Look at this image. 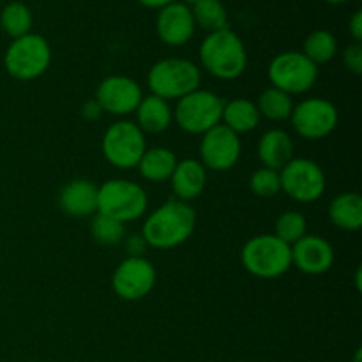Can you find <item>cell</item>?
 Returning <instances> with one entry per match:
<instances>
[{
  "mask_svg": "<svg viewBox=\"0 0 362 362\" xmlns=\"http://www.w3.org/2000/svg\"><path fill=\"white\" fill-rule=\"evenodd\" d=\"M197 228V212L189 204L177 198L165 202L151 212L141 226L148 247L173 250L186 243Z\"/></svg>",
  "mask_w": 362,
  "mask_h": 362,
  "instance_id": "obj_1",
  "label": "cell"
},
{
  "mask_svg": "<svg viewBox=\"0 0 362 362\" xmlns=\"http://www.w3.org/2000/svg\"><path fill=\"white\" fill-rule=\"evenodd\" d=\"M198 55L204 69L218 80H237L247 67L246 46L230 28L207 34Z\"/></svg>",
  "mask_w": 362,
  "mask_h": 362,
  "instance_id": "obj_2",
  "label": "cell"
},
{
  "mask_svg": "<svg viewBox=\"0 0 362 362\" xmlns=\"http://www.w3.org/2000/svg\"><path fill=\"white\" fill-rule=\"evenodd\" d=\"M240 262L255 278H281L292 267V246L279 240L274 233L255 235L244 244Z\"/></svg>",
  "mask_w": 362,
  "mask_h": 362,
  "instance_id": "obj_3",
  "label": "cell"
},
{
  "mask_svg": "<svg viewBox=\"0 0 362 362\" xmlns=\"http://www.w3.org/2000/svg\"><path fill=\"white\" fill-rule=\"evenodd\" d=\"M202 73L197 64L187 59L170 57L156 62L147 74L151 94L165 101H179L184 95L200 88Z\"/></svg>",
  "mask_w": 362,
  "mask_h": 362,
  "instance_id": "obj_4",
  "label": "cell"
},
{
  "mask_svg": "<svg viewBox=\"0 0 362 362\" xmlns=\"http://www.w3.org/2000/svg\"><path fill=\"white\" fill-rule=\"evenodd\" d=\"M148 198L140 184L127 179H110L98 186V212L120 223H129L147 212Z\"/></svg>",
  "mask_w": 362,
  "mask_h": 362,
  "instance_id": "obj_5",
  "label": "cell"
},
{
  "mask_svg": "<svg viewBox=\"0 0 362 362\" xmlns=\"http://www.w3.org/2000/svg\"><path fill=\"white\" fill-rule=\"evenodd\" d=\"M52 64L49 42L39 34H27L13 39L4 55V67L14 80L32 81L48 71Z\"/></svg>",
  "mask_w": 362,
  "mask_h": 362,
  "instance_id": "obj_6",
  "label": "cell"
},
{
  "mask_svg": "<svg viewBox=\"0 0 362 362\" xmlns=\"http://www.w3.org/2000/svg\"><path fill=\"white\" fill-rule=\"evenodd\" d=\"M225 101L216 92L197 88L177 101L173 120L189 134H204L221 124Z\"/></svg>",
  "mask_w": 362,
  "mask_h": 362,
  "instance_id": "obj_7",
  "label": "cell"
},
{
  "mask_svg": "<svg viewBox=\"0 0 362 362\" xmlns=\"http://www.w3.org/2000/svg\"><path fill=\"white\" fill-rule=\"evenodd\" d=\"M101 151L106 161L115 168H136L147 151L145 133L131 120H117L103 134Z\"/></svg>",
  "mask_w": 362,
  "mask_h": 362,
  "instance_id": "obj_8",
  "label": "cell"
},
{
  "mask_svg": "<svg viewBox=\"0 0 362 362\" xmlns=\"http://www.w3.org/2000/svg\"><path fill=\"white\" fill-rule=\"evenodd\" d=\"M272 87L288 95L310 92L318 80V67L303 52H283L271 60L267 69Z\"/></svg>",
  "mask_w": 362,
  "mask_h": 362,
  "instance_id": "obj_9",
  "label": "cell"
},
{
  "mask_svg": "<svg viewBox=\"0 0 362 362\" xmlns=\"http://www.w3.org/2000/svg\"><path fill=\"white\" fill-rule=\"evenodd\" d=\"M281 191L299 204H313L324 197L327 179L318 163L306 158H293L279 170Z\"/></svg>",
  "mask_w": 362,
  "mask_h": 362,
  "instance_id": "obj_10",
  "label": "cell"
},
{
  "mask_svg": "<svg viewBox=\"0 0 362 362\" xmlns=\"http://www.w3.org/2000/svg\"><path fill=\"white\" fill-rule=\"evenodd\" d=\"M290 119L299 136L306 140H324L338 127L339 112L329 99L308 98L293 106Z\"/></svg>",
  "mask_w": 362,
  "mask_h": 362,
  "instance_id": "obj_11",
  "label": "cell"
},
{
  "mask_svg": "<svg viewBox=\"0 0 362 362\" xmlns=\"http://www.w3.org/2000/svg\"><path fill=\"white\" fill-rule=\"evenodd\" d=\"M158 272L145 257H127L117 265L112 276V288L119 299L134 303L141 300L154 290Z\"/></svg>",
  "mask_w": 362,
  "mask_h": 362,
  "instance_id": "obj_12",
  "label": "cell"
},
{
  "mask_svg": "<svg viewBox=\"0 0 362 362\" xmlns=\"http://www.w3.org/2000/svg\"><path fill=\"white\" fill-rule=\"evenodd\" d=\"M243 154L240 136L223 124L202 134L200 163L205 170L212 172H228L239 163Z\"/></svg>",
  "mask_w": 362,
  "mask_h": 362,
  "instance_id": "obj_13",
  "label": "cell"
},
{
  "mask_svg": "<svg viewBox=\"0 0 362 362\" xmlns=\"http://www.w3.org/2000/svg\"><path fill=\"white\" fill-rule=\"evenodd\" d=\"M144 92L141 87L129 76L113 74L105 78L98 85L95 101L101 106L103 112H108L117 117H127L136 112Z\"/></svg>",
  "mask_w": 362,
  "mask_h": 362,
  "instance_id": "obj_14",
  "label": "cell"
},
{
  "mask_svg": "<svg viewBox=\"0 0 362 362\" xmlns=\"http://www.w3.org/2000/svg\"><path fill=\"white\" fill-rule=\"evenodd\" d=\"M194 30H197V25H194L189 6L175 0L159 9L158 18H156V32L165 45L173 46V48L187 45L193 39Z\"/></svg>",
  "mask_w": 362,
  "mask_h": 362,
  "instance_id": "obj_15",
  "label": "cell"
},
{
  "mask_svg": "<svg viewBox=\"0 0 362 362\" xmlns=\"http://www.w3.org/2000/svg\"><path fill=\"white\" fill-rule=\"evenodd\" d=\"M292 265L310 276H320L334 265V247L320 235H304L292 246Z\"/></svg>",
  "mask_w": 362,
  "mask_h": 362,
  "instance_id": "obj_16",
  "label": "cell"
},
{
  "mask_svg": "<svg viewBox=\"0 0 362 362\" xmlns=\"http://www.w3.org/2000/svg\"><path fill=\"white\" fill-rule=\"evenodd\" d=\"M59 205L67 216L87 218L98 212V186L87 179H74L62 187Z\"/></svg>",
  "mask_w": 362,
  "mask_h": 362,
  "instance_id": "obj_17",
  "label": "cell"
},
{
  "mask_svg": "<svg viewBox=\"0 0 362 362\" xmlns=\"http://www.w3.org/2000/svg\"><path fill=\"white\" fill-rule=\"evenodd\" d=\"M172 191L177 200L189 204L200 197L207 186V170L198 159H182L177 163L170 177Z\"/></svg>",
  "mask_w": 362,
  "mask_h": 362,
  "instance_id": "obj_18",
  "label": "cell"
},
{
  "mask_svg": "<svg viewBox=\"0 0 362 362\" xmlns=\"http://www.w3.org/2000/svg\"><path fill=\"white\" fill-rule=\"evenodd\" d=\"M257 154L264 168H271L279 172L285 165L293 159V141L286 131L269 129L262 134L258 141Z\"/></svg>",
  "mask_w": 362,
  "mask_h": 362,
  "instance_id": "obj_19",
  "label": "cell"
},
{
  "mask_svg": "<svg viewBox=\"0 0 362 362\" xmlns=\"http://www.w3.org/2000/svg\"><path fill=\"white\" fill-rule=\"evenodd\" d=\"M136 126L144 133L158 134L170 127L173 120V110L168 101L154 94L144 95L136 108Z\"/></svg>",
  "mask_w": 362,
  "mask_h": 362,
  "instance_id": "obj_20",
  "label": "cell"
},
{
  "mask_svg": "<svg viewBox=\"0 0 362 362\" xmlns=\"http://www.w3.org/2000/svg\"><path fill=\"white\" fill-rule=\"evenodd\" d=\"M329 221L345 232H357L362 226V198L356 191L334 197L329 204Z\"/></svg>",
  "mask_w": 362,
  "mask_h": 362,
  "instance_id": "obj_21",
  "label": "cell"
},
{
  "mask_svg": "<svg viewBox=\"0 0 362 362\" xmlns=\"http://www.w3.org/2000/svg\"><path fill=\"white\" fill-rule=\"evenodd\" d=\"M260 112H258L257 105L250 99L237 98L232 101H226L223 106V117L221 124L232 129L240 136L243 133H250L255 131L260 124Z\"/></svg>",
  "mask_w": 362,
  "mask_h": 362,
  "instance_id": "obj_22",
  "label": "cell"
},
{
  "mask_svg": "<svg viewBox=\"0 0 362 362\" xmlns=\"http://www.w3.org/2000/svg\"><path fill=\"white\" fill-rule=\"evenodd\" d=\"M177 163L179 161L173 151L166 147H152L145 151L136 168L148 182H165V180H170Z\"/></svg>",
  "mask_w": 362,
  "mask_h": 362,
  "instance_id": "obj_23",
  "label": "cell"
},
{
  "mask_svg": "<svg viewBox=\"0 0 362 362\" xmlns=\"http://www.w3.org/2000/svg\"><path fill=\"white\" fill-rule=\"evenodd\" d=\"M191 13H193L194 25L204 28L209 34L230 28L228 11L221 0H200L191 6Z\"/></svg>",
  "mask_w": 362,
  "mask_h": 362,
  "instance_id": "obj_24",
  "label": "cell"
},
{
  "mask_svg": "<svg viewBox=\"0 0 362 362\" xmlns=\"http://www.w3.org/2000/svg\"><path fill=\"white\" fill-rule=\"evenodd\" d=\"M260 112V117L272 120V122H283V120L290 119L293 112V99L286 92L279 90V88H267L258 95V101L255 103Z\"/></svg>",
  "mask_w": 362,
  "mask_h": 362,
  "instance_id": "obj_25",
  "label": "cell"
},
{
  "mask_svg": "<svg viewBox=\"0 0 362 362\" xmlns=\"http://www.w3.org/2000/svg\"><path fill=\"white\" fill-rule=\"evenodd\" d=\"M303 53L315 64V66H322V64L331 62L338 53V39L334 34L324 28L313 30L303 45Z\"/></svg>",
  "mask_w": 362,
  "mask_h": 362,
  "instance_id": "obj_26",
  "label": "cell"
},
{
  "mask_svg": "<svg viewBox=\"0 0 362 362\" xmlns=\"http://www.w3.org/2000/svg\"><path fill=\"white\" fill-rule=\"evenodd\" d=\"M0 27L9 37L18 39L30 34L32 13L23 2H9L0 11Z\"/></svg>",
  "mask_w": 362,
  "mask_h": 362,
  "instance_id": "obj_27",
  "label": "cell"
},
{
  "mask_svg": "<svg viewBox=\"0 0 362 362\" xmlns=\"http://www.w3.org/2000/svg\"><path fill=\"white\" fill-rule=\"evenodd\" d=\"M308 233V219L299 211H285L274 225V235L288 246H293Z\"/></svg>",
  "mask_w": 362,
  "mask_h": 362,
  "instance_id": "obj_28",
  "label": "cell"
},
{
  "mask_svg": "<svg viewBox=\"0 0 362 362\" xmlns=\"http://www.w3.org/2000/svg\"><path fill=\"white\" fill-rule=\"evenodd\" d=\"M90 233L95 243L103 246H117L126 239V226L117 219L95 212L90 223Z\"/></svg>",
  "mask_w": 362,
  "mask_h": 362,
  "instance_id": "obj_29",
  "label": "cell"
},
{
  "mask_svg": "<svg viewBox=\"0 0 362 362\" xmlns=\"http://www.w3.org/2000/svg\"><path fill=\"white\" fill-rule=\"evenodd\" d=\"M250 187L257 197L260 198H274L276 194L281 193V179L279 172L271 168H258L253 172L250 179Z\"/></svg>",
  "mask_w": 362,
  "mask_h": 362,
  "instance_id": "obj_30",
  "label": "cell"
},
{
  "mask_svg": "<svg viewBox=\"0 0 362 362\" xmlns=\"http://www.w3.org/2000/svg\"><path fill=\"white\" fill-rule=\"evenodd\" d=\"M343 64L352 74H362V45L354 42L343 52Z\"/></svg>",
  "mask_w": 362,
  "mask_h": 362,
  "instance_id": "obj_31",
  "label": "cell"
},
{
  "mask_svg": "<svg viewBox=\"0 0 362 362\" xmlns=\"http://www.w3.org/2000/svg\"><path fill=\"white\" fill-rule=\"evenodd\" d=\"M124 247H126L127 257H144L148 246L141 233H133L124 239Z\"/></svg>",
  "mask_w": 362,
  "mask_h": 362,
  "instance_id": "obj_32",
  "label": "cell"
},
{
  "mask_svg": "<svg viewBox=\"0 0 362 362\" xmlns=\"http://www.w3.org/2000/svg\"><path fill=\"white\" fill-rule=\"evenodd\" d=\"M349 30L350 34H352L354 41H362V11H356V13L352 14V18H350L349 21Z\"/></svg>",
  "mask_w": 362,
  "mask_h": 362,
  "instance_id": "obj_33",
  "label": "cell"
},
{
  "mask_svg": "<svg viewBox=\"0 0 362 362\" xmlns=\"http://www.w3.org/2000/svg\"><path fill=\"white\" fill-rule=\"evenodd\" d=\"M101 113H103V110H101V106L98 105V101H95V99L94 101L85 103L83 108H81V115H83L87 120L99 119V117H101Z\"/></svg>",
  "mask_w": 362,
  "mask_h": 362,
  "instance_id": "obj_34",
  "label": "cell"
},
{
  "mask_svg": "<svg viewBox=\"0 0 362 362\" xmlns=\"http://www.w3.org/2000/svg\"><path fill=\"white\" fill-rule=\"evenodd\" d=\"M140 6L147 7V9H163L165 6H168V4L175 2V0H136Z\"/></svg>",
  "mask_w": 362,
  "mask_h": 362,
  "instance_id": "obj_35",
  "label": "cell"
},
{
  "mask_svg": "<svg viewBox=\"0 0 362 362\" xmlns=\"http://www.w3.org/2000/svg\"><path fill=\"white\" fill-rule=\"evenodd\" d=\"M327 4H332V6H341V4L350 2V0H325Z\"/></svg>",
  "mask_w": 362,
  "mask_h": 362,
  "instance_id": "obj_36",
  "label": "cell"
},
{
  "mask_svg": "<svg viewBox=\"0 0 362 362\" xmlns=\"http://www.w3.org/2000/svg\"><path fill=\"white\" fill-rule=\"evenodd\" d=\"M354 362H362V350L357 349L356 356H354Z\"/></svg>",
  "mask_w": 362,
  "mask_h": 362,
  "instance_id": "obj_37",
  "label": "cell"
},
{
  "mask_svg": "<svg viewBox=\"0 0 362 362\" xmlns=\"http://www.w3.org/2000/svg\"><path fill=\"white\" fill-rule=\"evenodd\" d=\"M179 2H182V4H186V6H194V4L197 2H200V0H179Z\"/></svg>",
  "mask_w": 362,
  "mask_h": 362,
  "instance_id": "obj_38",
  "label": "cell"
},
{
  "mask_svg": "<svg viewBox=\"0 0 362 362\" xmlns=\"http://www.w3.org/2000/svg\"><path fill=\"white\" fill-rule=\"evenodd\" d=\"M28 362H39V361H28Z\"/></svg>",
  "mask_w": 362,
  "mask_h": 362,
  "instance_id": "obj_39",
  "label": "cell"
}]
</instances>
